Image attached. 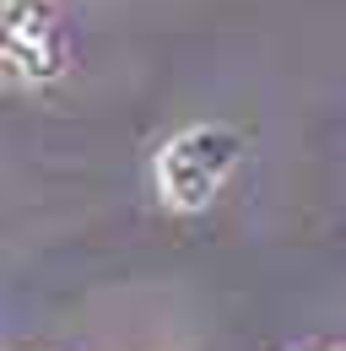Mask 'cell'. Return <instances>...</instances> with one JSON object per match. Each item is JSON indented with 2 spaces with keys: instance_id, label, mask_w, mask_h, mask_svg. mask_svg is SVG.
<instances>
[{
  "instance_id": "1",
  "label": "cell",
  "mask_w": 346,
  "mask_h": 351,
  "mask_svg": "<svg viewBox=\"0 0 346 351\" xmlns=\"http://www.w3.org/2000/svg\"><path fill=\"white\" fill-rule=\"evenodd\" d=\"M238 157H244L238 135L222 130V125L178 130L157 152V189H163V200H168L173 211H206L216 195H222L227 173L238 168Z\"/></svg>"
},
{
  "instance_id": "2",
  "label": "cell",
  "mask_w": 346,
  "mask_h": 351,
  "mask_svg": "<svg viewBox=\"0 0 346 351\" xmlns=\"http://www.w3.org/2000/svg\"><path fill=\"white\" fill-rule=\"evenodd\" d=\"M65 65V44L54 11L43 0H5V71L22 82H49Z\"/></svg>"
}]
</instances>
